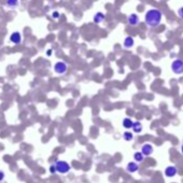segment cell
<instances>
[{
  "mask_svg": "<svg viewBox=\"0 0 183 183\" xmlns=\"http://www.w3.org/2000/svg\"><path fill=\"white\" fill-rule=\"evenodd\" d=\"M163 18V13L160 9H150L145 15V21L151 28H155L160 24Z\"/></svg>",
  "mask_w": 183,
  "mask_h": 183,
  "instance_id": "obj_1",
  "label": "cell"
},
{
  "mask_svg": "<svg viewBox=\"0 0 183 183\" xmlns=\"http://www.w3.org/2000/svg\"><path fill=\"white\" fill-rule=\"evenodd\" d=\"M55 167H56L57 173H62V175H66L71 169V166L69 165V163L63 160H56L55 162Z\"/></svg>",
  "mask_w": 183,
  "mask_h": 183,
  "instance_id": "obj_2",
  "label": "cell"
},
{
  "mask_svg": "<svg viewBox=\"0 0 183 183\" xmlns=\"http://www.w3.org/2000/svg\"><path fill=\"white\" fill-rule=\"evenodd\" d=\"M170 68L175 75H182L183 73V59H180V58L175 59L172 63H171Z\"/></svg>",
  "mask_w": 183,
  "mask_h": 183,
  "instance_id": "obj_3",
  "label": "cell"
},
{
  "mask_svg": "<svg viewBox=\"0 0 183 183\" xmlns=\"http://www.w3.org/2000/svg\"><path fill=\"white\" fill-rule=\"evenodd\" d=\"M68 70V65L65 62H57L54 65V71L57 75H65Z\"/></svg>",
  "mask_w": 183,
  "mask_h": 183,
  "instance_id": "obj_4",
  "label": "cell"
},
{
  "mask_svg": "<svg viewBox=\"0 0 183 183\" xmlns=\"http://www.w3.org/2000/svg\"><path fill=\"white\" fill-rule=\"evenodd\" d=\"M178 173V168L175 165H169L165 168V175L167 178H173Z\"/></svg>",
  "mask_w": 183,
  "mask_h": 183,
  "instance_id": "obj_5",
  "label": "cell"
},
{
  "mask_svg": "<svg viewBox=\"0 0 183 183\" xmlns=\"http://www.w3.org/2000/svg\"><path fill=\"white\" fill-rule=\"evenodd\" d=\"M127 23H128V25L132 26V27H136V26H138L140 23L139 16L137 15L136 13H132V14L128 15V17H127Z\"/></svg>",
  "mask_w": 183,
  "mask_h": 183,
  "instance_id": "obj_6",
  "label": "cell"
},
{
  "mask_svg": "<svg viewBox=\"0 0 183 183\" xmlns=\"http://www.w3.org/2000/svg\"><path fill=\"white\" fill-rule=\"evenodd\" d=\"M141 152L142 154L145 155V156H150V155H152L153 152H154V148L151 143H145V145H142L141 147Z\"/></svg>",
  "mask_w": 183,
  "mask_h": 183,
  "instance_id": "obj_7",
  "label": "cell"
},
{
  "mask_svg": "<svg viewBox=\"0 0 183 183\" xmlns=\"http://www.w3.org/2000/svg\"><path fill=\"white\" fill-rule=\"evenodd\" d=\"M126 170L128 171L129 173H135V172H137V171L139 170V164H138V163H136L135 160H134V162L127 163Z\"/></svg>",
  "mask_w": 183,
  "mask_h": 183,
  "instance_id": "obj_8",
  "label": "cell"
},
{
  "mask_svg": "<svg viewBox=\"0 0 183 183\" xmlns=\"http://www.w3.org/2000/svg\"><path fill=\"white\" fill-rule=\"evenodd\" d=\"M10 41L17 45V44H20L22 42V35L18 31H14L10 36Z\"/></svg>",
  "mask_w": 183,
  "mask_h": 183,
  "instance_id": "obj_9",
  "label": "cell"
},
{
  "mask_svg": "<svg viewBox=\"0 0 183 183\" xmlns=\"http://www.w3.org/2000/svg\"><path fill=\"white\" fill-rule=\"evenodd\" d=\"M134 45H135V40H134V38H133V37L127 36L126 38L124 39V41H123L124 49H132Z\"/></svg>",
  "mask_w": 183,
  "mask_h": 183,
  "instance_id": "obj_10",
  "label": "cell"
},
{
  "mask_svg": "<svg viewBox=\"0 0 183 183\" xmlns=\"http://www.w3.org/2000/svg\"><path fill=\"white\" fill-rule=\"evenodd\" d=\"M135 122L133 121L130 117H124L123 122H122V125L125 129H133V126H134Z\"/></svg>",
  "mask_w": 183,
  "mask_h": 183,
  "instance_id": "obj_11",
  "label": "cell"
},
{
  "mask_svg": "<svg viewBox=\"0 0 183 183\" xmlns=\"http://www.w3.org/2000/svg\"><path fill=\"white\" fill-rule=\"evenodd\" d=\"M145 155L142 154L141 151H137V152L134 153V160L138 164H141L143 160H145Z\"/></svg>",
  "mask_w": 183,
  "mask_h": 183,
  "instance_id": "obj_12",
  "label": "cell"
},
{
  "mask_svg": "<svg viewBox=\"0 0 183 183\" xmlns=\"http://www.w3.org/2000/svg\"><path fill=\"white\" fill-rule=\"evenodd\" d=\"M105 18H106V15H105L102 12H97L95 15H94L93 21H94V23H96V24H100Z\"/></svg>",
  "mask_w": 183,
  "mask_h": 183,
  "instance_id": "obj_13",
  "label": "cell"
},
{
  "mask_svg": "<svg viewBox=\"0 0 183 183\" xmlns=\"http://www.w3.org/2000/svg\"><path fill=\"white\" fill-rule=\"evenodd\" d=\"M143 130V126L140 122H135L134 123V126H133V132L135 134H140V133Z\"/></svg>",
  "mask_w": 183,
  "mask_h": 183,
  "instance_id": "obj_14",
  "label": "cell"
},
{
  "mask_svg": "<svg viewBox=\"0 0 183 183\" xmlns=\"http://www.w3.org/2000/svg\"><path fill=\"white\" fill-rule=\"evenodd\" d=\"M122 137H123V139L125 140V141H133V140H134V133L126 130V132L123 133Z\"/></svg>",
  "mask_w": 183,
  "mask_h": 183,
  "instance_id": "obj_15",
  "label": "cell"
},
{
  "mask_svg": "<svg viewBox=\"0 0 183 183\" xmlns=\"http://www.w3.org/2000/svg\"><path fill=\"white\" fill-rule=\"evenodd\" d=\"M18 7V0H7V8L8 9H16Z\"/></svg>",
  "mask_w": 183,
  "mask_h": 183,
  "instance_id": "obj_16",
  "label": "cell"
},
{
  "mask_svg": "<svg viewBox=\"0 0 183 183\" xmlns=\"http://www.w3.org/2000/svg\"><path fill=\"white\" fill-rule=\"evenodd\" d=\"M50 172L52 173V175H55V173H57V170H56V167H55V164H52L51 166H50Z\"/></svg>",
  "mask_w": 183,
  "mask_h": 183,
  "instance_id": "obj_17",
  "label": "cell"
},
{
  "mask_svg": "<svg viewBox=\"0 0 183 183\" xmlns=\"http://www.w3.org/2000/svg\"><path fill=\"white\" fill-rule=\"evenodd\" d=\"M52 17L54 18V20H57V18H59L60 17V14L58 11H54V12L52 13Z\"/></svg>",
  "mask_w": 183,
  "mask_h": 183,
  "instance_id": "obj_18",
  "label": "cell"
},
{
  "mask_svg": "<svg viewBox=\"0 0 183 183\" xmlns=\"http://www.w3.org/2000/svg\"><path fill=\"white\" fill-rule=\"evenodd\" d=\"M5 172H3L2 170H0V183H1V182H3V180H5Z\"/></svg>",
  "mask_w": 183,
  "mask_h": 183,
  "instance_id": "obj_19",
  "label": "cell"
},
{
  "mask_svg": "<svg viewBox=\"0 0 183 183\" xmlns=\"http://www.w3.org/2000/svg\"><path fill=\"white\" fill-rule=\"evenodd\" d=\"M178 15H179V17H181L183 20V7L178 10Z\"/></svg>",
  "mask_w": 183,
  "mask_h": 183,
  "instance_id": "obj_20",
  "label": "cell"
},
{
  "mask_svg": "<svg viewBox=\"0 0 183 183\" xmlns=\"http://www.w3.org/2000/svg\"><path fill=\"white\" fill-rule=\"evenodd\" d=\"M47 56H51V55H52V50H47Z\"/></svg>",
  "mask_w": 183,
  "mask_h": 183,
  "instance_id": "obj_21",
  "label": "cell"
},
{
  "mask_svg": "<svg viewBox=\"0 0 183 183\" xmlns=\"http://www.w3.org/2000/svg\"><path fill=\"white\" fill-rule=\"evenodd\" d=\"M181 153H182V155H183V143H182V145H181Z\"/></svg>",
  "mask_w": 183,
  "mask_h": 183,
  "instance_id": "obj_22",
  "label": "cell"
}]
</instances>
